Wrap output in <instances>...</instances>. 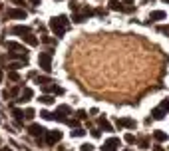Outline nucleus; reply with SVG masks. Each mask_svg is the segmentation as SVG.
<instances>
[{
  "mask_svg": "<svg viewBox=\"0 0 169 151\" xmlns=\"http://www.w3.org/2000/svg\"><path fill=\"white\" fill-rule=\"evenodd\" d=\"M68 26H70V20H68L66 16H56V18L50 20V28H52V32L58 38L64 36V32L68 30Z\"/></svg>",
  "mask_w": 169,
  "mask_h": 151,
  "instance_id": "f257e3e1",
  "label": "nucleus"
},
{
  "mask_svg": "<svg viewBox=\"0 0 169 151\" xmlns=\"http://www.w3.org/2000/svg\"><path fill=\"white\" fill-rule=\"evenodd\" d=\"M38 64H40V68H42L44 72H50L52 70V54L50 52H40Z\"/></svg>",
  "mask_w": 169,
  "mask_h": 151,
  "instance_id": "f03ea898",
  "label": "nucleus"
},
{
  "mask_svg": "<svg viewBox=\"0 0 169 151\" xmlns=\"http://www.w3.org/2000/svg\"><path fill=\"white\" fill-rule=\"evenodd\" d=\"M60 139H62V131H46V141H48V145H54V143H58Z\"/></svg>",
  "mask_w": 169,
  "mask_h": 151,
  "instance_id": "7ed1b4c3",
  "label": "nucleus"
},
{
  "mask_svg": "<svg viewBox=\"0 0 169 151\" xmlns=\"http://www.w3.org/2000/svg\"><path fill=\"white\" fill-rule=\"evenodd\" d=\"M6 16H8V18H14V20H24L26 12H24V10H20V8H10L8 12H6Z\"/></svg>",
  "mask_w": 169,
  "mask_h": 151,
  "instance_id": "20e7f679",
  "label": "nucleus"
},
{
  "mask_svg": "<svg viewBox=\"0 0 169 151\" xmlns=\"http://www.w3.org/2000/svg\"><path fill=\"white\" fill-rule=\"evenodd\" d=\"M137 123H135V119H131V117H120L117 119V127H129V129H133Z\"/></svg>",
  "mask_w": 169,
  "mask_h": 151,
  "instance_id": "39448f33",
  "label": "nucleus"
},
{
  "mask_svg": "<svg viewBox=\"0 0 169 151\" xmlns=\"http://www.w3.org/2000/svg\"><path fill=\"white\" fill-rule=\"evenodd\" d=\"M28 131L32 133L34 137H42L44 133H46V129H44L42 125H40V123H32V125H30V127H28Z\"/></svg>",
  "mask_w": 169,
  "mask_h": 151,
  "instance_id": "423d86ee",
  "label": "nucleus"
},
{
  "mask_svg": "<svg viewBox=\"0 0 169 151\" xmlns=\"http://www.w3.org/2000/svg\"><path fill=\"white\" fill-rule=\"evenodd\" d=\"M117 145H120V139H117V137H110V139L106 141V145L101 147V149H104V151H113Z\"/></svg>",
  "mask_w": 169,
  "mask_h": 151,
  "instance_id": "0eeeda50",
  "label": "nucleus"
},
{
  "mask_svg": "<svg viewBox=\"0 0 169 151\" xmlns=\"http://www.w3.org/2000/svg\"><path fill=\"white\" fill-rule=\"evenodd\" d=\"M12 34H18V36H26V34H30V28H28V26H14V28H12Z\"/></svg>",
  "mask_w": 169,
  "mask_h": 151,
  "instance_id": "6e6552de",
  "label": "nucleus"
},
{
  "mask_svg": "<svg viewBox=\"0 0 169 151\" xmlns=\"http://www.w3.org/2000/svg\"><path fill=\"white\" fill-rule=\"evenodd\" d=\"M22 40H24L28 46H36V44H38V38L32 36V34H26V36H22Z\"/></svg>",
  "mask_w": 169,
  "mask_h": 151,
  "instance_id": "1a4fd4ad",
  "label": "nucleus"
},
{
  "mask_svg": "<svg viewBox=\"0 0 169 151\" xmlns=\"http://www.w3.org/2000/svg\"><path fill=\"white\" fill-rule=\"evenodd\" d=\"M32 95H34V94H32V90H30V88H26V90L20 94V99H18V101H22V104H24V101H28Z\"/></svg>",
  "mask_w": 169,
  "mask_h": 151,
  "instance_id": "9d476101",
  "label": "nucleus"
},
{
  "mask_svg": "<svg viewBox=\"0 0 169 151\" xmlns=\"http://www.w3.org/2000/svg\"><path fill=\"white\" fill-rule=\"evenodd\" d=\"M165 18V12H163V10H153V12H151V16H149V20H153V22H155V20H163Z\"/></svg>",
  "mask_w": 169,
  "mask_h": 151,
  "instance_id": "9b49d317",
  "label": "nucleus"
},
{
  "mask_svg": "<svg viewBox=\"0 0 169 151\" xmlns=\"http://www.w3.org/2000/svg\"><path fill=\"white\" fill-rule=\"evenodd\" d=\"M6 48H8V50H18V52H24L26 54V50L20 46V44H16V42H6Z\"/></svg>",
  "mask_w": 169,
  "mask_h": 151,
  "instance_id": "f8f14e48",
  "label": "nucleus"
},
{
  "mask_svg": "<svg viewBox=\"0 0 169 151\" xmlns=\"http://www.w3.org/2000/svg\"><path fill=\"white\" fill-rule=\"evenodd\" d=\"M153 137H155V141H167V133H165V131H159V129L153 133Z\"/></svg>",
  "mask_w": 169,
  "mask_h": 151,
  "instance_id": "ddd939ff",
  "label": "nucleus"
},
{
  "mask_svg": "<svg viewBox=\"0 0 169 151\" xmlns=\"http://www.w3.org/2000/svg\"><path fill=\"white\" fill-rule=\"evenodd\" d=\"M151 115H153V119H161L165 115V111H163V109H159V108H155L153 111H151Z\"/></svg>",
  "mask_w": 169,
  "mask_h": 151,
  "instance_id": "4468645a",
  "label": "nucleus"
},
{
  "mask_svg": "<svg viewBox=\"0 0 169 151\" xmlns=\"http://www.w3.org/2000/svg\"><path fill=\"white\" fill-rule=\"evenodd\" d=\"M40 101H42L44 105H50V104H54V98L52 95H40Z\"/></svg>",
  "mask_w": 169,
  "mask_h": 151,
  "instance_id": "2eb2a0df",
  "label": "nucleus"
},
{
  "mask_svg": "<svg viewBox=\"0 0 169 151\" xmlns=\"http://www.w3.org/2000/svg\"><path fill=\"white\" fill-rule=\"evenodd\" d=\"M46 90L48 92H52V94H62V88H60V85H46Z\"/></svg>",
  "mask_w": 169,
  "mask_h": 151,
  "instance_id": "dca6fc26",
  "label": "nucleus"
},
{
  "mask_svg": "<svg viewBox=\"0 0 169 151\" xmlns=\"http://www.w3.org/2000/svg\"><path fill=\"white\" fill-rule=\"evenodd\" d=\"M100 125L106 129V131H111V125H110V121H107L106 117H101V119H100Z\"/></svg>",
  "mask_w": 169,
  "mask_h": 151,
  "instance_id": "f3484780",
  "label": "nucleus"
},
{
  "mask_svg": "<svg viewBox=\"0 0 169 151\" xmlns=\"http://www.w3.org/2000/svg\"><path fill=\"white\" fill-rule=\"evenodd\" d=\"M12 115H14L16 117V121H22V117H24V111H20V109H14V111H12Z\"/></svg>",
  "mask_w": 169,
  "mask_h": 151,
  "instance_id": "a211bd4d",
  "label": "nucleus"
},
{
  "mask_svg": "<svg viewBox=\"0 0 169 151\" xmlns=\"http://www.w3.org/2000/svg\"><path fill=\"white\" fill-rule=\"evenodd\" d=\"M110 8H111V10H121L123 6H121L117 0H110Z\"/></svg>",
  "mask_w": 169,
  "mask_h": 151,
  "instance_id": "6ab92c4d",
  "label": "nucleus"
},
{
  "mask_svg": "<svg viewBox=\"0 0 169 151\" xmlns=\"http://www.w3.org/2000/svg\"><path fill=\"white\" fill-rule=\"evenodd\" d=\"M8 80H10V82H18V80H20L18 72H8Z\"/></svg>",
  "mask_w": 169,
  "mask_h": 151,
  "instance_id": "aec40b11",
  "label": "nucleus"
},
{
  "mask_svg": "<svg viewBox=\"0 0 169 151\" xmlns=\"http://www.w3.org/2000/svg\"><path fill=\"white\" fill-rule=\"evenodd\" d=\"M80 151H94V145L92 143H84V145L80 147Z\"/></svg>",
  "mask_w": 169,
  "mask_h": 151,
  "instance_id": "412c9836",
  "label": "nucleus"
},
{
  "mask_svg": "<svg viewBox=\"0 0 169 151\" xmlns=\"http://www.w3.org/2000/svg\"><path fill=\"white\" fill-rule=\"evenodd\" d=\"M34 115H36V111H34V109H26V113H24V117H26V119H32Z\"/></svg>",
  "mask_w": 169,
  "mask_h": 151,
  "instance_id": "4be33fe9",
  "label": "nucleus"
},
{
  "mask_svg": "<svg viewBox=\"0 0 169 151\" xmlns=\"http://www.w3.org/2000/svg\"><path fill=\"white\" fill-rule=\"evenodd\" d=\"M159 109H163V111H165V113H167V111H169V99H165L163 104H161V105H159Z\"/></svg>",
  "mask_w": 169,
  "mask_h": 151,
  "instance_id": "5701e85b",
  "label": "nucleus"
},
{
  "mask_svg": "<svg viewBox=\"0 0 169 151\" xmlns=\"http://www.w3.org/2000/svg\"><path fill=\"white\" fill-rule=\"evenodd\" d=\"M74 22H76V24L84 22V14H76V16H74Z\"/></svg>",
  "mask_w": 169,
  "mask_h": 151,
  "instance_id": "b1692460",
  "label": "nucleus"
},
{
  "mask_svg": "<svg viewBox=\"0 0 169 151\" xmlns=\"http://www.w3.org/2000/svg\"><path fill=\"white\" fill-rule=\"evenodd\" d=\"M123 139H126V141H127V143H133V141H135V137H133V135H131V133H127V135H126V137H123Z\"/></svg>",
  "mask_w": 169,
  "mask_h": 151,
  "instance_id": "393cba45",
  "label": "nucleus"
},
{
  "mask_svg": "<svg viewBox=\"0 0 169 151\" xmlns=\"http://www.w3.org/2000/svg\"><path fill=\"white\" fill-rule=\"evenodd\" d=\"M36 82H38V84H44V85H46V84H50V82H48V78H36Z\"/></svg>",
  "mask_w": 169,
  "mask_h": 151,
  "instance_id": "a878e982",
  "label": "nucleus"
},
{
  "mask_svg": "<svg viewBox=\"0 0 169 151\" xmlns=\"http://www.w3.org/2000/svg\"><path fill=\"white\" fill-rule=\"evenodd\" d=\"M40 115H42L44 119H52V113H50V111H42Z\"/></svg>",
  "mask_w": 169,
  "mask_h": 151,
  "instance_id": "bb28decb",
  "label": "nucleus"
},
{
  "mask_svg": "<svg viewBox=\"0 0 169 151\" xmlns=\"http://www.w3.org/2000/svg\"><path fill=\"white\" fill-rule=\"evenodd\" d=\"M70 10L76 12V10H78V2H74V0H72V2H70Z\"/></svg>",
  "mask_w": 169,
  "mask_h": 151,
  "instance_id": "cd10ccee",
  "label": "nucleus"
},
{
  "mask_svg": "<svg viewBox=\"0 0 169 151\" xmlns=\"http://www.w3.org/2000/svg\"><path fill=\"white\" fill-rule=\"evenodd\" d=\"M78 117H80V119H86L88 115H86V111H84V109H80V111H78Z\"/></svg>",
  "mask_w": 169,
  "mask_h": 151,
  "instance_id": "c85d7f7f",
  "label": "nucleus"
},
{
  "mask_svg": "<svg viewBox=\"0 0 169 151\" xmlns=\"http://www.w3.org/2000/svg\"><path fill=\"white\" fill-rule=\"evenodd\" d=\"M8 94H10V95H18V94H20V90H18V88H12Z\"/></svg>",
  "mask_w": 169,
  "mask_h": 151,
  "instance_id": "c756f323",
  "label": "nucleus"
},
{
  "mask_svg": "<svg viewBox=\"0 0 169 151\" xmlns=\"http://www.w3.org/2000/svg\"><path fill=\"white\" fill-rule=\"evenodd\" d=\"M84 135V129H76V131H74V137H82Z\"/></svg>",
  "mask_w": 169,
  "mask_h": 151,
  "instance_id": "7c9ffc66",
  "label": "nucleus"
},
{
  "mask_svg": "<svg viewBox=\"0 0 169 151\" xmlns=\"http://www.w3.org/2000/svg\"><path fill=\"white\" fill-rule=\"evenodd\" d=\"M28 2H30V4H34V6H38V4H40V0H28Z\"/></svg>",
  "mask_w": 169,
  "mask_h": 151,
  "instance_id": "2f4dec72",
  "label": "nucleus"
},
{
  "mask_svg": "<svg viewBox=\"0 0 169 151\" xmlns=\"http://www.w3.org/2000/svg\"><path fill=\"white\" fill-rule=\"evenodd\" d=\"M161 30V32H163V34H169V26H167V28H165V26H163V28H159Z\"/></svg>",
  "mask_w": 169,
  "mask_h": 151,
  "instance_id": "473e14b6",
  "label": "nucleus"
},
{
  "mask_svg": "<svg viewBox=\"0 0 169 151\" xmlns=\"http://www.w3.org/2000/svg\"><path fill=\"white\" fill-rule=\"evenodd\" d=\"M153 151H165V149H163V147H155Z\"/></svg>",
  "mask_w": 169,
  "mask_h": 151,
  "instance_id": "72a5a7b5",
  "label": "nucleus"
},
{
  "mask_svg": "<svg viewBox=\"0 0 169 151\" xmlns=\"http://www.w3.org/2000/svg\"><path fill=\"white\" fill-rule=\"evenodd\" d=\"M123 2H126V4H131V2H133V0H123Z\"/></svg>",
  "mask_w": 169,
  "mask_h": 151,
  "instance_id": "f704fd0d",
  "label": "nucleus"
},
{
  "mask_svg": "<svg viewBox=\"0 0 169 151\" xmlns=\"http://www.w3.org/2000/svg\"><path fill=\"white\" fill-rule=\"evenodd\" d=\"M0 151H10V149H0Z\"/></svg>",
  "mask_w": 169,
  "mask_h": 151,
  "instance_id": "c9c22d12",
  "label": "nucleus"
},
{
  "mask_svg": "<svg viewBox=\"0 0 169 151\" xmlns=\"http://www.w3.org/2000/svg\"><path fill=\"white\" fill-rule=\"evenodd\" d=\"M163 2H167V4H169V0H163Z\"/></svg>",
  "mask_w": 169,
  "mask_h": 151,
  "instance_id": "e433bc0d",
  "label": "nucleus"
}]
</instances>
